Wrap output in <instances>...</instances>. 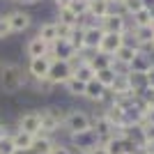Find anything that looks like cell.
<instances>
[{"label": "cell", "mask_w": 154, "mask_h": 154, "mask_svg": "<svg viewBox=\"0 0 154 154\" xmlns=\"http://www.w3.org/2000/svg\"><path fill=\"white\" fill-rule=\"evenodd\" d=\"M147 83H149V88H154V67L147 71Z\"/></svg>", "instance_id": "37"}, {"label": "cell", "mask_w": 154, "mask_h": 154, "mask_svg": "<svg viewBox=\"0 0 154 154\" xmlns=\"http://www.w3.org/2000/svg\"><path fill=\"white\" fill-rule=\"evenodd\" d=\"M140 154H147V152H145V147H143V152H140Z\"/></svg>", "instance_id": "42"}, {"label": "cell", "mask_w": 154, "mask_h": 154, "mask_svg": "<svg viewBox=\"0 0 154 154\" xmlns=\"http://www.w3.org/2000/svg\"><path fill=\"white\" fill-rule=\"evenodd\" d=\"M48 154H74V149L69 147V143L64 140V138H58V140L53 143V147Z\"/></svg>", "instance_id": "28"}, {"label": "cell", "mask_w": 154, "mask_h": 154, "mask_svg": "<svg viewBox=\"0 0 154 154\" xmlns=\"http://www.w3.org/2000/svg\"><path fill=\"white\" fill-rule=\"evenodd\" d=\"M48 48H51V46L46 44V42H42L37 35L28 37V42L23 44V53H26L28 60H32V58H46V55H48Z\"/></svg>", "instance_id": "10"}, {"label": "cell", "mask_w": 154, "mask_h": 154, "mask_svg": "<svg viewBox=\"0 0 154 154\" xmlns=\"http://www.w3.org/2000/svg\"><path fill=\"white\" fill-rule=\"evenodd\" d=\"M62 92L69 99H83V94H85V83H81V81H76V78L71 76L67 83L62 85Z\"/></svg>", "instance_id": "19"}, {"label": "cell", "mask_w": 154, "mask_h": 154, "mask_svg": "<svg viewBox=\"0 0 154 154\" xmlns=\"http://www.w3.org/2000/svg\"><path fill=\"white\" fill-rule=\"evenodd\" d=\"M92 129V120H90V113L85 108H78V106H71L67 117L62 122V138L67 136H76V134H83Z\"/></svg>", "instance_id": "2"}, {"label": "cell", "mask_w": 154, "mask_h": 154, "mask_svg": "<svg viewBox=\"0 0 154 154\" xmlns=\"http://www.w3.org/2000/svg\"><path fill=\"white\" fill-rule=\"evenodd\" d=\"M30 78L19 62H0V97H16L28 88Z\"/></svg>", "instance_id": "1"}, {"label": "cell", "mask_w": 154, "mask_h": 154, "mask_svg": "<svg viewBox=\"0 0 154 154\" xmlns=\"http://www.w3.org/2000/svg\"><path fill=\"white\" fill-rule=\"evenodd\" d=\"M9 37H12V30L7 23V12H0V42H7Z\"/></svg>", "instance_id": "29"}, {"label": "cell", "mask_w": 154, "mask_h": 154, "mask_svg": "<svg viewBox=\"0 0 154 154\" xmlns=\"http://www.w3.org/2000/svg\"><path fill=\"white\" fill-rule=\"evenodd\" d=\"M7 23H9V30L12 35H23L32 28L35 23V16H32L30 9H21V7H12L7 9Z\"/></svg>", "instance_id": "5"}, {"label": "cell", "mask_w": 154, "mask_h": 154, "mask_svg": "<svg viewBox=\"0 0 154 154\" xmlns=\"http://www.w3.org/2000/svg\"><path fill=\"white\" fill-rule=\"evenodd\" d=\"M149 14H152V23H154V9H152V12H149Z\"/></svg>", "instance_id": "41"}, {"label": "cell", "mask_w": 154, "mask_h": 154, "mask_svg": "<svg viewBox=\"0 0 154 154\" xmlns=\"http://www.w3.org/2000/svg\"><path fill=\"white\" fill-rule=\"evenodd\" d=\"M143 7H145L147 12H152L154 9V0H143Z\"/></svg>", "instance_id": "38"}, {"label": "cell", "mask_w": 154, "mask_h": 154, "mask_svg": "<svg viewBox=\"0 0 154 154\" xmlns=\"http://www.w3.org/2000/svg\"><path fill=\"white\" fill-rule=\"evenodd\" d=\"M145 143H154V124H140Z\"/></svg>", "instance_id": "31"}, {"label": "cell", "mask_w": 154, "mask_h": 154, "mask_svg": "<svg viewBox=\"0 0 154 154\" xmlns=\"http://www.w3.org/2000/svg\"><path fill=\"white\" fill-rule=\"evenodd\" d=\"M129 23H131V28L152 26V14H149L147 9H140L138 14H134V16H129Z\"/></svg>", "instance_id": "24"}, {"label": "cell", "mask_w": 154, "mask_h": 154, "mask_svg": "<svg viewBox=\"0 0 154 154\" xmlns=\"http://www.w3.org/2000/svg\"><path fill=\"white\" fill-rule=\"evenodd\" d=\"M9 131H12V124H7L5 120H0V140H5L7 136H9Z\"/></svg>", "instance_id": "34"}, {"label": "cell", "mask_w": 154, "mask_h": 154, "mask_svg": "<svg viewBox=\"0 0 154 154\" xmlns=\"http://www.w3.org/2000/svg\"><path fill=\"white\" fill-rule=\"evenodd\" d=\"M14 154H32L30 149H14Z\"/></svg>", "instance_id": "40"}, {"label": "cell", "mask_w": 154, "mask_h": 154, "mask_svg": "<svg viewBox=\"0 0 154 154\" xmlns=\"http://www.w3.org/2000/svg\"><path fill=\"white\" fill-rule=\"evenodd\" d=\"M122 5H124L127 19H129V16H134V14H138L140 9H145V7H143V0H122Z\"/></svg>", "instance_id": "27"}, {"label": "cell", "mask_w": 154, "mask_h": 154, "mask_svg": "<svg viewBox=\"0 0 154 154\" xmlns=\"http://www.w3.org/2000/svg\"><path fill=\"white\" fill-rule=\"evenodd\" d=\"M55 23H60V26H67V28H76L78 26V19L74 16V12L71 9H60V12H55L51 16Z\"/></svg>", "instance_id": "22"}, {"label": "cell", "mask_w": 154, "mask_h": 154, "mask_svg": "<svg viewBox=\"0 0 154 154\" xmlns=\"http://www.w3.org/2000/svg\"><path fill=\"white\" fill-rule=\"evenodd\" d=\"M103 92H106V88H103L101 83H97V81H90V83L85 85V94L83 99L88 103H92V106H99V101H101Z\"/></svg>", "instance_id": "18"}, {"label": "cell", "mask_w": 154, "mask_h": 154, "mask_svg": "<svg viewBox=\"0 0 154 154\" xmlns=\"http://www.w3.org/2000/svg\"><path fill=\"white\" fill-rule=\"evenodd\" d=\"M90 64H92V69H94V71H101V69H108V67H113V64H115V58L103 55V53L97 51V53H92Z\"/></svg>", "instance_id": "23"}, {"label": "cell", "mask_w": 154, "mask_h": 154, "mask_svg": "<svg viewBox=\"0 0 154 154\" xmlns=\"http://www.w3.org/2000/svg\"><path fill=\"white\" fill-rule=\"evenodd\" d=\"M152 67H154V55L147 53V51H138V55L131 60V64H129L127 71H134V74H147Z\"/></svg>", "instance_id": "14"}, {"label": "cell", "mask_w": 154, "mask_h": 154, "mask_svg": "<svg viewBox=\"0 0 154 154\" xmlns=\"http://www.w3.org/2000/svg\"><path fill=\"white\" fill-rule=\"evenodd\" d=\"M143 124H154V108L145 110V122H143Z\"/></svg>", "instance_id": "35"}, {"label": "cell", "mask_w": 154, "mask_h": 154, "mask_svg": "<svg viewBox=\"0 0 154 154\" xmlns=\"http://www.w3.org/2000/svg\"><path fill=\"white\" fill-rule=\"evenodd\" d=\"M94 74L97 71L92 69V64L90 62H81V64H76L74 67V78L76 81H81V83H90V81H94Z\"/></svg>", "instance_id": "20"}, {"label": "cell", "mask_w": 154, "mask_h": 154, "mask_svg": "<svg viewBox=\"0 0 154 154\" xmlns=\"http://www.w3.org/2000/svg\"><path fill=\"white\" fill-rule=\"evenodd\" d=\"M51 62H53V60L48 58V55H46V58H32V60H28L26 74H28V78H30V83H42V81H46L48 69H51Z\"/></svg>", "instance_id": "7"}, {"label": "cell", "mask_w": 154, "mask_h": 154, "mask_svg": "<svg viewBox=\"0 0 154 154\" xmlns=\"http://www.w3.org/2000/svg\"><path fill=\"white\" fill-rule=\"evenodd\" d=\"M103 147H106V152H108V154H127V152H124V147H122L120 136H113L110 140H106V143H103Z\"/></svg>", "instance_id": "26"}, {"label": "cell", "mask_w": 154, "mask_h": 154, "mask_svg": "<svg viewBox=\"0 0 154 154\" xmlns=\"http://www.w3.org/2000/svg\"><path fill=\"white\" fill-rule=\"evenodd\" d=\"M99 28L108 35H127L129 30H134L131 23H129L127 16H117V14H108L99 21Z\"/></svg>", "instance_id": "8"}, {"label": "cell", "mask_w": 154, "mask_h": 154, "mask_svg": "<svg viewBox=\"0 0 154 154\" xmlns=\"http://www.w3.org/2000/svg\"><path fill=\"white\" fill-rule=\"evenodd\" d=\"M103 39V30L99 28V23H92V26L83 28V51L97 53L99 51V44Z\"/></svg>", "instance_id": "9"}, {"label": "cell", "mask_w": 154, "mask_h": 154, "mask_svg": "<svg viewBox=\"0 0 154 154\" xmlns=\"http://www.w3.org/2000/svg\"><path fill=\"white\" fill-rule=\"evenodd\" d=\"M152 53H154V46H152Z\"/></svg>", "instance_id": "44"}, {"label": "cell", "mask_w": 154, "mask_h": 154, "mask_svg": "<svg viewBox=\"0 0 154 154\" xmlns=\"http://www.w3.org/2000/svg\"><path fill=\"white\" fill-rule=\"evenodd\" d=\"M145 152H147V154H154V143H145Z\"/></svg>", "instance_id": "39"}, {"label": "cell", "mask_w": 154, "mask_h": 154, "mask_svg": "<svg viewBox=\"0 0 154 154\" xmlns=\"http://www.w3.org/2000/svg\"><path fill=\"white\" fill-rule=\"evenodd\" d=\"M14 145H12V140H9V136H7L5 140H0V154H14Z\"/></svg>", "instance_id": "32"}, {"label": "cell", "mask_w": 154, "mask_h": 154, "mask_svg": "<svg viewBox=\"0 0 154 154\" xmlns=\"http://www.w3.org/2000/svg\"><path fill=\"white\" fill-rule=\"evenodd\" d=\"M64 140L69 143V147L74 149V154H88L90 149H94V147L101 145V138L97 136L94 129H88V131L76 134V136H67Z\"/></svg>", "instance_id": "4"}, {"label": "cell", "mask_w": 154, "mask_h": 154, "mask_svg": "<svg viewBox=\"0 0 154 154\" xmlns=\"http://www.w3.org/2000/svg\"><path fill=\"white\" fill-rule=\"evenodd\" d=\"M12 2H14V7H21V9H30V7L42 5L44 0H12Z\"/></svg>", "instance_id": "30"}, {"label": "cell", "mask_w": 154, "mask_h": 154, "mask_svg": "<svg viewBox=\"0 0 154 154\" xmlns=\"http://www.w3.org/2000/svg\"><path fill=\"white\" fill-rule=\"evenodd\" d=\"M42 42H46V44L51 46V44H55L58 42V23L53 19H46V21H42L37 26V32H35Z\"/></svg>", "instance_id": "13"}, {"label": "cell", "mask_w": 154, "mask_h": 154, "mask_svg": "<svg viewBox=\"0 0 154 154\" xmlns=\"http://www.w3.org/2000/svg\"><path fill=\"white\" fill-rule=\"evenodd\" d=\"M88 154H108V152H106V147H103V145H99V147L90 149V152H88Z\"/></svg>", "instance_id": "36"}, {"label": "cell", "mask_w": 154, "mask_h": 154, "mask_svg": "<svg viewBox=\"0 0 154 154\" xmlns=\"http://www.w3.org/2000/svg\"><path fill=\"white\" fill-rule=\"evenodd\" d=\"M152 26H154V23H152Z\"/></svg>", "instance_id": "45"}, {"label": "cell", "mask_w": 154, "mask_h": 154, "mask_svg": "<svg viewBox=\"0 0 154 154\" xmlns=\"http://www.w3.org/2000/svg\"><path fill=\"white\" fill-rule=\"evenodd\" d=\"M69 2L71 0H51V7H53V12H60V9H67Z\"/></svg>", "instance_id": "33"}, {"label": "cell", "mask_w": 154, "mask_h": 154, "mask_svg": "<svg viewBox=\"0 0 154 154\" xmlns=\"http://www.w3.org/2000/svg\"><path fill=\"white\" fill-rule=\"evenodd\" d=\"M115 78H117L115 67H108V69H101V71H97V74H94V81H97V83H101L106 90H110V88H113Z\"/></svg>", "instance_id": "21"}, {"label": "cell", "mask_w": 154, "mask_h": 154, "mask_svg": "<svg viewBox=\"0 0 154 154\" xmlns=\"http://www.w3.org/2000/svg\"><path fill=\"white\" fill-rule=\"evenodd\" d=\"M138 51H140L138 46L127 44V42H124V44L120 46V51L115 53V64H120V67H127V69H129V64H131V60L138 55Z\"/></svg>", "instance_id": "16"}, {"label": "cell", "mask_w": 154, "mask_h": 154, "mask_svg": "<svg viewBox=\"0 0 154 154\" xmlns=\"http://www.w3.org/2000/svg\"><path fill=\"white\" fill-rule=\"evenodd\" d=\"M74 55H76V51L71 48V44L67 39H58V42L51 44V48H48V58L51 60H64V62H69Z\"/></svg>", "instance_id": "11"}, {"label": "cell", "mask_w": 154, "mask_h": 154, "mask_svg": "<svg viewBox=\"0 0 154 154\" xmlns=\"http://www.w3.org/2000/svg\"><path fill=\"white\" fill-rule=\"evenodd\" d=\"M88 2H97V0H88Z\"/></svg>", "instance_id": "43"}, {"label": "cell", "mask_w": 154, "mask_h": 154, "mask_svg": "<svg viewBox=\"0 0 154 154\" xmlns=\"http://www.w3.org/2000/svg\"><path fill=\"white\" fill-rule=\"evenodd\" d=\"M67 9H71L76 19H83V16H88V9H90V2H88V0H71Z\"/></svg>", "instance_id": "25"}, {"label": "cell", "mask_w": 154, "mask_h": 154, "mask_svg": "<svg viewBox=\"0 0 154 154\" xmlns=\"http://www.w3.org/2000/svg\"><path fill=\"white\" fill-rule=\"evenodd\" d=\"M58 140V138H53V136L44 134V131H39L35 138H32V145H30V152L32 154H48L53 147V143Z\"/></svg>", "instance_id": "15"}, {"label": "cell", "mask_w": 154, "mask_h": 154, "mask_svg": "<svg viewBox=\"0 0 154 154\" xmlns=\"http://www.w3.org/2000/svg\"><path fill=\"white\" fill-rule=\"evenodd\" d=\"M122 44H124V35H108V32H103V39H101V44H99V53L115 58V53L120 51Z\"/></svg>", "instance_id": "12"}, {"label": "cell", "mask_w": 154, "mask_h": 154, "mask_svg": "<svg viewBox=\"0 0 154 154\" xmlns=\"http://www.w3.org/2000/svg\"><path fill=\"white\" fill-rule=\"evenodd\" d=\"M14 127L26 131V134H30V136H37L42 131V113H39V106L37 108H21L19 115H16Z\"/></svg>", "instance_id": "3"}, {"label": "cell", "mask_w": 154, "mask_h": 154, "mask_svg": "<svg viewBox=\"0 0 154 154\" xmlns=\"http://www.w3.org/2000/svg\"><path fill=\"white\" fill-rule=\"evenodd\" d=\"M74 76V69H71L69 62H64V60H53L51 62V69H48V76H46V81L51 85H55V88H62L69 78Z\"/></svg>", "instance_id": "6"}, {"label": "cell", "mask_w": 154, "mask_h": 154, "mask_svg": "<svg viewBox=\"0 0 154 154\" xmlns=\"http://www.w3.org/2000/svg\"><path fill=\"white\" fill-rule=\"evenodd\" d=\"M32 138H35V136L26 134V131H21V129H16V127L12 124V131H9V140H12V145H14L16 149H30Z\"/></svg>", "instance_id": "17"}]
</instances>
